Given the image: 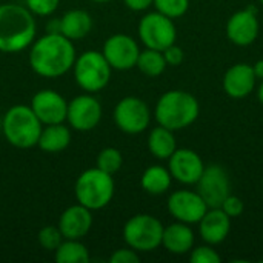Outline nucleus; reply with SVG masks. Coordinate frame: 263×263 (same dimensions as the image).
<instances>
[{
	"instance_id": "obj_1",
	"label": "nucleus",
	"mask_w": 263,
	"mask_h": 263,
	"mask_svg": "<svg viewBox=\"0 0 263 263\" xmlns=\"http://www.w3.org/2000/svg\"><path fill=\"white\" fill-rule=\"evenodd\" d=\"M77 54L72 40L60 32H46L32 42L29 49V66L40 77L57 79L72 69Z\"/></svg>"
},
{
	"instance_id": "obj_2",
	"label": "nucleus",
	"mask_w": 263,
	"mask_h": 263,
	"mask_svg": "<svg viewBox=\"0 0 263 263\" xmlns=\"http://www.w3.org/2000/svg\"><path fill=\"white\" fill-rule=\"evenodd\" d=\"M37 35L34 14L22 5H0V52L14 54L32 45Z\"/></svg>"
},
{
	"instance_id": "obj_3",
	"label": "nucleus",
	"mask_w": 263,
	"mask_h": 263,
	"mask_svg": "<svg viewBox=\"0 0 263 263\" xmlns=\"http://www.w3.org/2000/svg\"><path fill=\"white\" fill-rule=\"evenodd\" d=\"M199 111V102L193 94L182 89H173L160 96L154 116L159 125L171 131H180L196 122Z\"/></svg>"
},
{
	"instance_id": "obj_4",
	"label": "nucleus",
	"mask_w": 263,
	"mask_h": 263,
	"mask_svg": "<svg viewBox=\"0 0 263 263\" xmlns=\"http://www.w3.org/2000/svg\"><path fill=\"white\" fill-rule=\"evenodd\" d=\"M42 128V122L37 119L31 106L26 105L11 106L2 119V131L6 142L18 149L35 146Z\"/></svg>"
},
{
	"instance_id": "obj_5",
	"label": "nucleus",
	"mask_w": 263,
	"mask_h": 263,
	"mask_svg": "<svg viewBox=\"0 0 263 263\" xmlns=\"http://www.w3.org/2000/svg\"><path fill=\"white\" fill-rule=\"evenodd\" d=\"M116 185L111 174L96 168L85 170L76 180L74 194L77 203L86 206L91 211L103 210L114 197Z\"/></svg>"
},
{
	"instance_id": "obj_6",
	"label": "nucleus",
	"mask_w": 263,
	"mask_h": 263,
	"mask_svg": "<svg viewBox=\"0 0 263 263\" xmlns=\"http://www.w3.org/2000/svg\"><path fill=\"white\" fill-rule=\"evenodd\" d=\"M72 71L77 85L83 91L96 94L108 86L112 68L102 52L88 49L76 57Z\"/></svg>"
},
{
	"instance_id": "obj_7",
	"label": "nucleus",
	"mask_w": 263,
	"mask_h": 263,
	"mask_svg": "<svg viewBox=\"0 0 263 263\" xmlns=\"http://www.w3.org/2000/svg\"><path fill=\"white\" fill-rule=\"evenodd\" d=\"M163 228L162 222L154 216L136 214L123 227V240L137 253L154 251L162 245Z\"/></svg>"
},
{
	"instance_id": "obj_8",
	"label": "nucleus",
	"mask_w": 263,
	"mask_h": 263,
	"mask_svg": "<svg viewBox=\"0 0 263 263\" xmlns=\"http://www.w3.org/2000/svg\"><path fill=\"white\" fill-rule=\"evenodd\" d=\"M139 37L146 48L163 51L176 43L177 31L173 18L159 11L145 14L139 22Z\"/></svg>"
},
{
	"instance_id": "obj_9",
	"label": "nucleus",
	"mask_w": 263,
	"mask_h": 263,
	"mask_svg": "<svg viewBox=\"0 0 263 263\" xmlns=\"http://www.w3.org/2000/svg\"><path fill=\"white\" fill-rule=\"evenodd\" d=\"M114 122L125 134H140L151 122V111L145 100L128 96L117 102L114 108Z\"/></svg>"
},
{
	"instance_id": "obj_10",
	"label": "nucleus",
	"mask_w": 263,
	"mask_h": 263,
	"mask_svg": "<svg viewBox=\"0 0 263 263\" xmlns=\"http://www.w3.org/2000/svg\"><path fill=\"white\" fill-rule=\"evenodd\" d=\"M102 114L103 109L100 102L91 92H86L68 102L66 122L69 123V128H72L74 131L86 133L94 129L100 123Z\"/></svg>"
},
{
	"instance_id": "obj_11",
	"label": "nucleus",
	"mask_w": 263,
	"mask_h": 263,
	"mask_svg": "<svg viewBox=\"0 0 263 263\" xmlns=\"http://www.w3.org/2000/svg\"><path fill=\"white\" fill-rule=\"evenodd\" d=\"M197 185V193L202 196L208 208H220L223 200L231 194L228 173L220 165L205 166Z\"/></svg>"
},
{
	"instance_id": "obj_12",
	"label": "nucleus",
	"mask_w": 263,
	"mask_h": 263,
	"mask_svg": "<svg viewBox=\"0 0 263 263\" xmlns=\"http://www.w3.org/2000/svg\"><path fill=\"white\" fill-rule=\"evenodd\" d=\"M102 54L105 55L112 69L128 71L136 66L140 48L131 35L114 34L105 40Z\"/></svg>"
},
{
	"instance_id": "obj_13",
	"label": "nucleus",
	"mask_w": 263,
	"mask_h": 263,
	"mask_svg": "<svg viewBox=\"0 0 263 263\" xmlns=\"http://www.w3.org/2000/svg\"><path fill=\"white\" fill-rule=\"evenodd\" d=\"M168 211L177 220L183 223H199L208 211V205L197 191L179 190L168 197Z\"/></svg>"
},
{
	"instance_id": "obj_14",
	"label": "nucleus",
	"mask_w": 263,
	"mask_h": 263,
	"mask_svg": "<svg viewBox=\"0 0 263 263\" xmlns=\"http://www.w3.org/2000/svg\"><path fill=\"white\" fill-rule=\"evenodd\" d=\"M31 109L42 122V125L63 123L66 120L68 102L54 89H42L31 99Z\"/></svg>"
},
{
	"instance_id": "obj_15",
	"label": "nucleus",
	"mask_w": 263,
	"mask_h": 263,
	"mask_svg": "<svg viewBox=\"0 0 263 263\" xmlns=\"http://www.w3.org/2000/svg\"><path fill=\"white\" fill-rule=\"evenodd\" d=\"M168 162V170L173 179L183 185H196L205 170L202 157L188 148H177Z\"/></svg>"
},
{
	"instance_id": "obj_16",
	"label": "nucleus",
	"mask_w": 263,
	"mask_h": 263,
	"mask_svg": "<svg viewBox=\"0 0 263 263\" xmlns=\"http://www.w3.org/2000/svg\"><path fill=\"white\" fill-rule=\"evenodd\" d=\"M259 20L253 6L234 12L227 23V35L237 46H248L259 35Z\"/></svg>"
},
{
	"instance_id": "obj_17",
	"label": "nucleus",
	"mask_w": 263,
	"mask_h": 263,
	"mask_svg": "<svg viewBox=\"0 0 263 263\" xmlns=\"http://www.w3.org/2000/svg\"><path fill=\"white\" fill-rule=\"evenodd\" d=\"M63 239L82 240L92 228V214L86 206L76 203L68 206L59 219L57 223Z\"/></svg>"
},
{
	"instance_id": "obj_18",
	"label": "nucleus",
	"mask_w": 263,
	"mask_h": 263,
	"mask_svg": "<svg viewBox=\"0 0 263 263\" xmlns=\"http://www.w3.org/2000/svg\"><path fill=\"white\" fill-rule=\"evenodd\" d=\"M256 74L251 65L237 63L231 66L223 76V91L233 99H243L250 96L256 86Z\"/></svg>"
},
{
	"instance_id": "obj_19",
	"label": "nucleus",
	"mask_w": 263,
	"mask_h": 263,
	"mask_svg": "<svg viewBox=\"0 0 263 263\" xmlns=\"http://www.w3.org/2000/svg\"><path fill=\"white\" fill-rule=\"evenodd\" d=\"M231 230V217L222 208H208L199 222V233L208 245L222 243Z\"/></svg>"
},
{
	"instance_id": "obj_20",
	"label": "nucleus",
	"mask_w": 263,
	"mask_h": 263,
	"mask_svg": "<svg viewBox=\"0 0 263 263\" xmlns=\"http://www.w3.org/2000/svg\"><path fill=\"white\" fill-rule=\"evenodd\" d=\"M162 247L171 254H186L194 247V233L188 223L176 222L163 228Z\"/></svg>"
},
{
	"instance_id": "obj_21",
	"label": "nucleus",
	"mask_w": 263,
	"mask_h": 263,
	"mask_svg": "<svg viewBox=\"0 0 263 263\" xmlns=\"http://www.w3.org/2000/svg\"><path fill=\"white\" fill-rule=\"evenodd\" d=\"M71 128L65 123H54V125H43L37 146L49 154L65 151L71 143Z\"/></svg>"
},
{
	"instance_id": "obj_22",
	"label": "nucleus",
	"mask_w": 263,
	"mask_h": 263,
	"mask_svg": "<svg viewBox=\"0 0 263 263\" xmlns=\"http://www.w3.org/2000/svg\"><path fill=\"white\" fill-rule=\"evenodd\" d=\"M60 34L69 40H80L86 37L92 29V17L83 9H71L62 15Z\"/></svg>"
},
{
	"instance_id": "obj_23",
	"label": "nucleus",
	"mask_w": 263,
	"mask_h": 263,
	"mask_svg": "<svg viewBox=\"0 0 263 263\" xmlns=\"http://www.w3.org/2000/svg\"><path fill=\"white\" fill-rule=\"evenodd\" d=\"M148 149L159 160H168L177 149L174 131L159 125L151 129L148 136Z\"/></svg>"
},
{
	"instance_id": "obj_24",
	"label": "nucleus",
	"mask_w": 263,
	"mask_h": 263,
	"mask_svg": "<svg viewBox=\"0 0 263 263\" xmlns=\"http://www.w3.org/2000/svg\"><path fill=\"white\" fill-rule=\"evenodd\" d=\"M171 180H173V176L168 168L160 166V165H153L143 171L140 185L148 194L160 196L170 190Z\"/></svg>"
},
{
	"instance_id": "obj_25",
	"label": "nucleus",
	"mask_w": 263,
	"mask_h": 263,
	"mask_svg": "<svg viewBox=\"0 0 263 263\" xmlns=\"http://www.w3.org/2000/svg\"><path fill=\"white\" fill-rule=\"evenodd\" d=\"M54 260L57 263H88L91 260L88 248L74 239H63L54 251Z\"/></svg>"
},
{
	"instance_id": "obj_26",
	"label": "nucleus",
	"mask_w": 263,
	"mask_h": 263,
	"mask_svg": "<svg viewBox=\"0 0 263 263\" xmlns=\"http://www.w3.org/2000/svg\"><path fill=\"white\" fill-rule=\"evenodd\" d=\"M136 66L145 76H148V77H157V76L163 74V71L166 69L168 65H166V60H165L162 51L146 48V49L140 51Z\"/></svg>"
},
{
	"instance_id": "obj_27",
	"label": "nucleus",
	"mask_w": 263,
	"mask_h": 263,
	"mask_svg": "<svg viewBox=\"0 0 263 263\" xmlns=\"http://www.w3.org/2000/svg\"><path fill=\"white\" fill-rule=\"evenodd\" d=\"M123 165V156L120 153V149L114 148V146H108L103 148L96 160V166L111 176H114Z\"/></svg>"
},
{
	"instance_id": "obj_28",
	"label": "nucleus",
	"mask_w": 263,
	"mask_h": 263,
	"mask_svg": "<svg viewBox=\"0 0 263 263\" xmlns=\"http://www.w3.org/2000/svg\"><path fill=\"white\" fill-rule=\"evenodd\" d=\"M153 5L156 6V11L174 20L188 11L190 0H154Z\"/></svg>"
},
{
	"instance_id": "obj_29",
	"label": "nucleus",
	"mask_w": 263,
	"mask_h": 263,
	"mask_svg": "<svg viewBox=\"0 0 263 263\" xmlns=\"http://www.w3.org/2000/svg\"><path fill=\"white\" fill-rule=\"evenodd\" d=\"M37 240H39V243H40V247L43 250L54 253L57 250V247L62 243L63 236H62V233H60L57 225H46V227H43L39 231Z\"/></svg>"
},
{
	"instance_id": "obj_30",
	"label": "nucleus",
	"mask_w": 263,
	"mask_h": 263,
	"mask_svg": "<svg viewBox=\"0 0 263 263\" xmlns=\"http://www.w3.org/2000/svg\"><path fill=\"white\" fill-rule=\"evenodd\" d=\"M26 8L39 17H46L51 15L57 11L60 0H25Z\"/></svg>"
},
{
	"instance_id": "obj_31",
	"label": "nucleus",
	"mask_w": 263,
	"mask_h": 263,
	"mask_svg": "<svg viewBox=\"0 0 263 263\" xmlns=\"http://www.w3.org/2000/svg\"><path fill=\"white\" fill-rule=\"evenodd\" d=\"M191 256L190 260L193 263H220L222 257L217 254V251L214 248H211L210 245L206 247H199L196 250H191Z\"/></svg>"
},
{
	"instance_id": "obj_32",
	"label": "nucleus",
	"mask_w": 263,
	"mask_h": 263,
	"mask_svg": "<svg viewBox=\"0 0 263 263\" xmlns=\"http://www.w3.org/2000/svg\"><path fill=\"white\" fill-rule=\"evenodd\" d=\"M220 208H222L231 219H233V217H239V216L243 213V202H242L240 197L230 194V196L223 200V203L220 205Z\"/></svg>"
},
{
	"instance_id": "obj_33",
	"label": "nucleus",
	"mask_w": 263,
	"mask_h": 263,
	"mask_svg": "<svg viewBox=\"0 0 263 263\" xmlns=\"http://www.w3.org/2000/svg\"><path fill=\"white\" fill-rule=\"evenodd\" d=\"M109 262L111 263H139L140 262V257L137 254L136 250L133 248H120V250H116L111 257H109Z\"/></svg>"
},
{
	"instance_id": "obj_34",
	"label": "nucleus",
	"mask_w": 263,
	"mask_h": 263,
	"mask_svg": "<svg viewBox=\"0 0 263 263\" xmlns=\"http://www.w3.org/2000/svg\"><path fill=\"white\" fill-rule=\"evenodd\" d=\"M162 52L166 60V65H170V66H179L183 62V49L180 46H177L176 43H173Z\"/></svg>"
},
{
	"instance_id": "obj_35",
	"label": "nucleus",
	"mask_w": 263,
	"mask_h": 263,
	"mask_svg": "<svg viewBox=\"0 0 263 263\" xmlns=\"http://www.w3.org/2000/svg\"><path fill=\"white\" fill-rule=\"evenodd\" d=\"M126 8H129L131 11H136V12H140V11H146L153 3L154 0H123Z\"/></svg>"
},
{
	"instance_id": "obj_36",
	"label": "nucleus",
	"mask_w": 263,
	"mask_h": 263,
	"mask_svg": "<svg viewBox=\"0 0 263 263\" xmlns=\"http://www.w3.org/2000/svg\"><path fill=\"white\" fill-rule=\"evenodd\" d=\"M253 69H254L256 79H260V80H263V59H260V60H257V62L254 63Z\"/></svg>"
},
{
	"instance_id": "obj_37",
	"label": "nucleus",
	"mask_w": 263,
	"mask_h": 263,
	"mask_svg": "<svg viewBox=\"0 0 263 263\" xmlns=\"http://www.w3.org/2000/svg\"><path fill=\"white\" fill-rule=\"evenodd\" d=\"M257 97H259V102L263 105V80H262V85L259 86V91H257Z\"/></svg>"
},
{
	"instance_id": "obj_38",
	"label": "nucleus",
	"mask_w": 263,
	"mask_h": 263,
	"mask_svg": "<svg viewBox=\"0 0 263 263\" xmlns=\"http://www.w3.org/2000/svg\"><path fill=\"white\" fill-rule=\"evenodd\" d=\"M91 2H96V3H105V2H109V0H91Z\"/></svg>"
},
{
	"instance_id": "obj_39",
	"label": "nucleus",
	"mask_w": 263,
	"mask_h": 263,
	"mask_svg": "<svg viewBox=\"0 0 263 263\" xmlns=\"http://www.w3.org/2000/svg\"><path fill=\"white\" fill-rule=\"evenodd\" d=\"M260 3H262V5H263V0H260Z\"/></svg>"
}]
</instances>
